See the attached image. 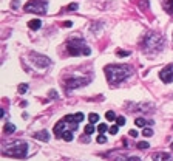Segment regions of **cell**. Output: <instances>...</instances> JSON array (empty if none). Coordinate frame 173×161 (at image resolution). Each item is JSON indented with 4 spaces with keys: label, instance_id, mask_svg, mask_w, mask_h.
<instances>
[{
    "label": "cell",
    "instance_id": "cell-1",
    "mask_svg": "<svg viewBox=\"0 0 173 161\" xmlns=\"http://www.w3.org/2000/svg\"><path fill=\"white\" fill-rule=\"evenodd\" d=\"M84 121V115L82 113H76V115H67L63 116L60 121L54 126V135L57 138H62L65 141H71L74 132L77 130L79 122Z\"/></svg>",
    "mask_w": 173,
    "mask_h": 161
},
{
    "label": "cell",
    "instance_id": "cell-2",
    "mask_svg": "<svg viewBox=\"0 0 173 161\" xmlns=\"http://www.w3.org/2000/svg\"><path fill=\"white\" fill-rule=\"evenodd\" d=\"M104 71H105L108 84L117 85V84H121L122 80H125L130 74L133 73V68L128 67V65H107L104 68Z\"/></svg>",
    "mask_w": 173,
    "mask_h": 161
},
{
    "label": "cell",
    "instance_id": "cell-3",
    "mask_svg": "<svg viewBox=\"0 0 173 161\" xmlns=\"http://www.w3.org/2000/svg\"><path fill=\"white\" fill-rule=\"evenodd\" d=\"M67 53L70 56H90L91 50L82 37H70L67 40Z\"/></svg>",
    "mask_w": 173,
    "mask_h": 161
},
{
    "label": "cell",
    "instance_id": "cell-4",
    "mask_svg": "<svg viewBox=\"0 0 173 161\" xmlns=\"http://www.w3.org/2000/svg\"><path fill=\"white\" fill-rule=\"evenodd\" d=\"M162 47H164V39H162L161 34L150 31V33L144 37V42H142L144 51H147V53H158V51H161Z\"/></svg>",
    "mask_w": 173,
    "mask_h": 161
},
{
    "label": "cell",
    "instance_id": "cell-5",
    "mask_svg": "<svg viewBox=\"0 0 173 161\" xmlns=\"http://www.w3.org/2000/svg\"><path fill=\"white\" fill-rule=\"evenodd\" d=\"M3 155L6 157H14V158H26L28 155V144L25 141H14L3 149Z\"/></svg>",
    "mask_w": 173,
    "mask_h": 161
},
{
    "label": "cell",
    "instance_id": "cell-6",
    "mask_svg": "<svg viewBox=\"0 0 173 161\" xmlns=\"http://www.w3.org/2000/svg\"><path fill=\"white\" fill-rule=\"evenodd\" d=\"M46 6H48L46 0H30L25 5V11L32 14H46Z\"/></svg>",
    "mask_w": 173,
    "mask_h": 161
},
{
    "label": "cell",
    "instance_id": "cell-7",
    "mask_svg": "<svg viewBox=\"0 0 173 161\" xmlns=\"http://www.w3.org/2000/svg\"><path fill=\"white\" fill-rule=\"evenodd\" d=\"M32 64L37 67V68H46L51 65V59L46 57V56H42V54H37V53H31L30 54Z\"/></svg>",
    "mask_w": 173,
    "mask_h": 161
},
{
    "label": "cell",
    "instance_id": "cell-8",
    "mask_svg": "<svg viewBox=\"0 0 173 161\" xmlns=\"http://www.w3.org/2000/svg\"><path fill=\"white\" fill-rule=\"evenodd\" d=\"M88 82H90V79H86V78H71V79L65 80V87H67V90L70 92V90H73V88L84 87V85H86Z\"/></svg>",
    "mask_w": 173,
    "mask_h": 161
},
{
    "label": "cell",
    "instance_id": "cell-9",
    "mask_svg": "<svg viewBox=\"0 0 173 161\" xmlns=\"http://www.w3.org/2000/svg\"><path fill=\"white\" fill-rule=\"evenodd\" d=\"M159 78L162 82L165 84H170L173 82V64H169V65H165L164 68L159 71Z\"/></svg>",
    "mask_w": 173,
    "mask_h": 161
},
{
    "label": "cell",
    "instance_id": "cell-10",
    "mask_svg": "<svg viewBox=\"0 0 173 161\" xmlns=\"http://www.w3.org/2000/svg\"><path fill=\"white\" fill-rule=\"evenodd\" d=\"M153 161H173V157L170 153H165V152H156L153 153Z\"/></svg>",
    "mask_w": 173,
    "mask_h": 161
},
{
    "label": "cell",
    "instance_id": "cell-11",
    "mask_svg": "<svg viewBox=\"0 0 173 161\" xmlns=\"http://www.w3.org/2000/svg\"><path fill=\"white\" fill-rule=\"evenodd\" d=\"M34 138L39 139V141L46 143V141H50V133H48L46 130H40V132H36L34 133Z\"/></svg>",
    "mask_w": 173,
    "mask_h": 161
},
{
    "label": "cell",
    "instance_id": "cell-12",
    "mask_svg": "<svg viewBox=\"0 0 173 161\" xmlns=\"http://www.w3.org/2000/svg\"><path fill=\"white\" fill-rule=\"evenodd\" d=\"M162 8L165 13L173 14V0H162Z\"/></svg>",
    "mask_w": 173,
    "mask_h": 161
},
{
    "label": "cell",
    "instance_id": "cell-13",
    "mask_svg": "<svg viewBox=\"0 0 173 161\" xmlns=\"http://www.w3.org/2000/svg\"><path fill=\"white\" fill-rule=\"evenodd\" d=\"M28 26H30V30H39L40 26H42V22L39 19H32L28 22Z\"/></svg>",
    "mask_w": 173,
    "mask_h": 161
},
{
    "label": "cell",
    "instance_id": "cell-14",
    "mask_svg": "<svg viewBox=\"0 0 173 161\" xmlns=\"http://www.w3.org/2000/svg\"><path fill=\"white\" fill-rule=\"evenodd\" d=\"M3 132H5V133H14V132H15V126L11 124V122H6V124H5V127H3Z\"/></svg>",
    "mask_w": 173,
    "mask_h": 161
},
{
    "label": "cell",
    "instance_id": "cell-15",
    "mask_svg": "<svg viewBox=\"0 0 173 161\" xmlns=\"http://www.w3.org/2000/svg\"><path fill=\"white\" fill-rule=\"evenodd\" d=\"M134 124H136L138 127H145V124H148V122L145 121L144 118H136V119H134Z\"/></svg>",
    "mask_w": 173,
    "mask_h": 161
},
{
    "label": "cell",
    "instance_id": "cell-16",
    "mask_svg": "<svg viewBox=\"0 0 173 161\" xmlns=\"http://www.w3.org/2000/svg\"><path fill=\"white\" fill-rule=\"evenodd\" d=\"M17 92H19L20 95L26 93V92H28V84H20V85H19V88H17Z\"/></svg>",
    "mask_w": 173,
    "mask_h": 161
},
{
    "label": "cell",
    "instance_id": "cell-17",
    "mask_svg": "<svg viewBox=\"0 0 173 161\" xmlns=\"http://www.w3.org/2000/svg\"><path fill=\"white\" fill-rule=\"evenodd\" d=\"M105 118H107L108 121H115L117 116H116V113H115V112H111V110H110V112H107V113H105Z\"/></svg>",
    "mask_w": 173,
    "mask_h": 161
},
{
    "label": "cell",
    "instance_id": "cell-18",
    "mask_svg": "<svg viewBox=\"0 0 173 161\" xmlns=\"http://www.w3.org/2000/svg\"><path fill=\"white\" fill-rule=\"evenodd\" d=\"M88 119H90V122H91V124H94V122H97V121H99V115H97V113H90Z\"/></svg>",
    "mask_w": 173,
    "mask_h": 161
},
{
    "label": "cell",
    "instance_id": "cell-19",
    "mask_svg": "<svg viewBox=\"0 0 173 161\" xmlns=\"http://www.w3.org/2000/svg\"><path fill=\"white\" fill-rule=\"evenodd\" d=\"M93 132H94V127H93V124H91V122L85 126V135H91Z\"/></svg>",
    "mask_w": 173,
    "mask_h": 161
},
{
    "label": "cell",
    "instance_id": "cell-20",
    "mask_svg": "<svg viewBox=\"0 0 173 161\" xmlns=\"http://www.w3.org/2000/svg\"><path fill=\"white\" fill-rule=\"evenodd\" d=\"M136 146H138V149H141V150H145V149H148V147H150L147 141H141V143L136 144Z\"/></svg>",
    "mask_w": 173,
    "mask_h": 161
},
{
    "label": "cell",
    "instance_id": "cell-21",
    "mask_svg": "<svg viewBox=\"0 0 173 161\" xmlns=\"http://www.w3.org/2000/svg\"><path fill=\"white\" fill-rule=\"evenodd\" d=\"M96 141L99 143V144H105V143H107V138H105L104 135H102V133H99V136L96 138Z\"/></svg>",
    "mask_w": 173,
    "mask_h": 161
},
{
    "label": "cell",
    "instance_id": "cell-22",
    "mask_svg": "<svg viewBox=\"0 0 173 161\" xmlns=\"http://www.w3.org/2000/svg\"><path fill=\"white\" fill-rule=\"evenodd\" d=\"M116 124H117L119 127L124 126V124H125V118H124V116H117V118H116Z\"/></svg>",
    "mask_w": 173,
    "mask_h": 161
},
{
    "label": "cell",
    "instance_id": "cell-23",
    "mask_svg": "<svg viewBox=\"0 0 173 161\" xmlns=\"http://www.w3.org/2000/svg\"><path fill=\"white\" fill-rule=\"evenodd\" d=\"M77 8H79V5H77V3H70L68 6H67V9H68V11H76Z\"/></svg>",
    "mask_w": 173,
    "mask_h": 161
},
{
    "label": "cell",
    "instance_id": "cell-24",
    "mask_svg": "<svg viewBox=\"0 0 173 161\" xmlns=\"http://www.w3.org/2000/svg\"><path fill=\"white\" fill-rule=\"evenodd\" d=\"M142 135H144V136H151V135H153V130H151V129H148V127H145L144 132H142Z\"/></svg>",
    "mask_w": 173,
    "mask_h": 161
},
{
    "label": "cell",
    "instance_id": "cell-25",
    "mask_svg": "<svg viewBox=\"0 0 173 161\" xmlns=\"http://www.w3.org/2000/svg\"><path fill=\"white\" fill-rule=\"evenodd\" d=\"M107 130H108L107 124H99V127H97V132H99V133H104V132H107Z\"/></svg>",
    "mask_w": 173,
    "mask_h": 161
},
{
    "label": "cell",
    "instance_id": "cell-26",
    "mask_svg": "<svg viewBox=\"0 0 173 161\" xmlns=\"http://www.w3.org/2000/svg\"><path fill=\"white\" fill-rule=\"evenodd\" d=\"M117 129H119V126H117V124H116V126H111L110 129H108V132H110L111 135H116V133H117Z\"/></svg>",
    "mask_w": 173,
    "mask_h": 161
},
{
    "label": "cell",
    "instance_id": "cell-27",
    "mask_svg": "<svg viewBox=\"0 0 173 161\" xmlns=\"http://www.w3.org/2000/svg\"><path fill=\"white\" fill-rule=\"evenodd\" d=\"M116 54H117V57H124V56H130V51H121L119 50Z\"/></svg>",
    "mask_w": 173,
    "mask_h": 161
},
{
    "label": "cell",
    "instance_id": "cell-28",
    "mask_svg": "<svg viewBox=\"0 0 173 161\" xmlns=\"http://www.w3.org/2000/svg\"><path fill=\"white\" fill-rule=\"evenodd\" d=\"M62 25H63V26H65V28H70V26H71V25H73V23H71V22H70V20H67V22H63V23H62Z\"/></svg>",
    "mask_w": 173,
    "mask_h": 161
},
{
    "label": "cell",
    "instance_id": "cell-29",
    "mask_svg": "<svg viewBox=\"0 0 173 161\" xmlns=\"http://www.w3.org/2000/svg\"><path fill=\"white\" fill-rule=\"evenodd\" d=\"M125 161H141V158H138V157H130V158L125 160Z\"/></svg>",
    "mask_w": 173,
    "mask_h": 161
},
{
    "label": "cell",
    "instance_id": "cell-30",
    "mask_svg": "<svg viewBox=\"0 0 173 161\" xmlns=\"http://www.w3.org/2000/svg\"><path fill=\"white\" fill-rule=\"evenodd\" d=\"M50 96H51V98H57V93L54 92V90H51V92H50Z\"/></svg>",
    "mask_w": 173,
    "mask_h": 161
},
{
    "label": "cell",
    "instance_id": "cell-31",
    "mask_svg": "<svg viewBox=\"0 0 173 161\" xmlns=\"http://www.w3.org/2000/svg\"><path fill=\"white\" fill-rule=\"evenodd\" d=\"M130 135H132V136H138V132L136 130H130Z\"/></svg>",
    "mask_w": 173,
    "mask_h": 161
},
{
    "label": "cell",
    "instance_id": "cell-32",
    "mask_svg": "<svg viewBox=\"0 0 173 161\" xmlns=\"http://www.w3.org/2000/svg\"><path fill=\"white\" fill-rule=\"evenodd\" d=\"M170 147H172V150H173V143H172V144H170Z\"/></svg>",
    "mask_w": 173,
    "mask_h": 161
}]
</instances>
